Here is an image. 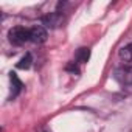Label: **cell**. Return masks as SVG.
I'll use <instances>...</instances> for the list:
<instances>
[{
  "label": "cell",
  "mask_w": 132,
  "mask_h": 132,
  "mask_svg": "<svg viewBox=\"0 0 132 132\" xmlns=\"http://www.w3.org/2000/svg\"><path fill=\"white\" fill-rule=\"evenodd\" d=\"M118 78L123 84L126 86H132V65L130 67H124L121 70H118Z\"/></svg>",
  "instance_id": "4"
},
{
  "label": "cell",
  "mask_w": 132,
  "mask_h": 132,
  "mask_svg": "<svg viewBox=\"0 0 132 132\" xmlns=\"http://www.w3.org/2000/svg\"><path fill=\"white\" fill-rule=\"evenodd\" d=\"M118 56H120L121 61H124V62H130V61H132V42L127 44L126 47H123V48L118 51Z\"/></svg>",
  "instance_id": "7"
},
{
  "label": "cell",
  "mask_w": 132,
  "mask_h": 132,
  "mask_svg": "<svg viewBox=\"0 0 132 132\" xmlns=\"http://www.w3.org/2000/svg\"><path fill=\"white\" fill-rule=\"evenodd\" d=\"M42 23H44L45 27H48V28H57V27H61V25L64 23V16H62L59 11L50 13L48 16H45V17L42 19Z\"/></svg>",
  "instance_id": "2"
},
{
  "label": "cell",
  "mask_w": 132,
  "mask_h": 132,
  "mask_svg": "<svg viewBox=\"0 0 132 132\" xmlns=\"http://www.w3.org/2000/svg\"><path fill=\"white\" fill-rule=\"evenodd\" d=\"M37 132H50V130H48L47 127H39V129H37Z\"/></svg>",
  "instance_id": "10"
},
{
  "label": "cell",
  "mask_w": 132,
  "mask_h": 132,
  "mask_svg": "<svg viewBox=\"0 0 132 132\" xmlns=\"http://www.w3.org/2000/svg\"><path fill=\"white\" fill-rule=\"evenodd\" d=\"M10 79H11V98H16L19 95V92L22 90V82H20V79L17 78L16 73H11Z\"/></svg>",
  "instance_id": "5"
},
{
  "label": "cell",
  "mask_w": 132,
  "mask_h": 132,
  "mask_svg": "<svg viewBox=\"0 0 132 132\" xmlns=\"http://www.w3.org/2000/svg\"><path fill=\"white\" fill-rule=\"evenodd\" d=\"M75 57H76V62H79V64H86V62L89 61V57H90V48H87V47L79 48V50L76 51Z\"/></svg>",
  "instance_id": "6"
},
{
  "label": "cell",
  "mask_w": 132,
  "mask_h": 132,
  "mask_svg": "<svg viewBox=\"0 0 132 132\" xmlns=\"http://www.w3.org/2000/svg\"><path fill=\"white\" fill-rule=\"evenodd\" d=\"M30 40L34 44H44L47 40V30L40 25L30 28Z\"/></svg>",
  "instance_id": "3"
},
{
  "label": "cell",
  "mask_w": 132,
  "mask_h": 132,
  "mask_svg": "<svg viewBox=\"0 0 132 132\" xmlns=\"http://www.w3.org/2000/svg\"><path fill=\"white\" fill-rule=\"evenodd\" d=\"M10 42L14 45H23L25 42L30 40V30H27L25 27H14L10 30L8 33Z\"/></svg>",
  "instance_id": "1"
},
{
  "label": "cell",
  "mask_w": 132,
  "mask_h": 132,
  "mask_svg": "<svg viewBox=\"0 0 132 132\" xmlns=\"http://www.w3.org/2000/svg\"><path fill=\"white\" fill-rule=\"evenodd\" d=\"M65 70H67V72H72L73 75H78V73H79V69H78L76 62H70V64H67V67H65Z\"/></svg>",
  "instance_id": "9"
},
{
  "label": "cell",
  "mask_w": 132,
  "mask_h": 132,
  "mask_svg": "<svg viewBox=\"0 0 132 132\" xmlns=\"http://www.w3.org/2000/svg\"><path fill=\"white\" fill-rule=\"evenodd\" d=\"M31 62H33V57H31L30 53H27V54L17 62V69H20V70H27V69L31 67Z\"/></svg>",
  "instance_id": "8"
}]
</instances>
